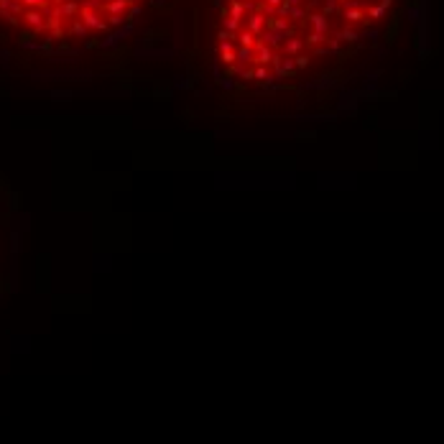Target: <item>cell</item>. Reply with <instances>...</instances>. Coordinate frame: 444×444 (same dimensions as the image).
Instances as JSON below:
<instances>
[{
	"label": "cell",
	"mask_w": 444,
	"mask_h": 444,
	"mask_svg": "<svg viewBox=\"0 0 444 444\" xmlns=\"http://www.w3.org/2000/svg\"><path fill=\"white\" fill-rule=\"evenodd\" d=\"M396 0H225L215 31L222 72L245 84L294 79L373 36Z\"/></svg>",
	"instance_id": "obj_1"
},
{
	"label": "cell",
	"mask_w": 444,
	"mask_h": 444,
	"mask_svg": "<svg viewBox=\"0 0 444 444\" xmlns=\"http://www.w3.org/2000/svg\"><path fill=\"white\" fill-rule=\"evenodd\" d=\"M148 0H0V26L43 46H74L110 36Z\"/></svg>",
	"instance_id": "obj_2"
}]
</instances>
